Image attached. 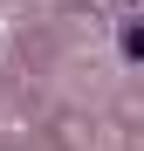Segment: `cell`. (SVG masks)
<instances>
[{"mask_svg": "<svg viewBox=\"0 0 144 151\" xmlns=\"http://www.w3.org/2000/svg\"><path fill=\"white\" fill-rule=\"evenodd\" d=\"M117 48H124V62H144V21H124V35H117Z\"/></svg>", "mask_w": 144, "mask_h": 151, "instance_id": "cell-1", "label": "cell"}]
</instances>
